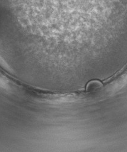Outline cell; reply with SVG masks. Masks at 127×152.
<instances>
[{
    "label": "cell",
    "mask_w": 127,
    "mask_h": 152,
    "mask_svg": "<svg viewBox=\"0 0 127 152\" xmlns=\"http://www.w3.org/2000/svg\"><path fill=\"white\" fill-rule=\"evenodd\" d=\"M102 83L99 81H94L93 82H90L87 86V88L88 91H93L97 89H99L102 86Z\"/></svg>",
    "instance_id": "obj_1"
}]
</instances>
